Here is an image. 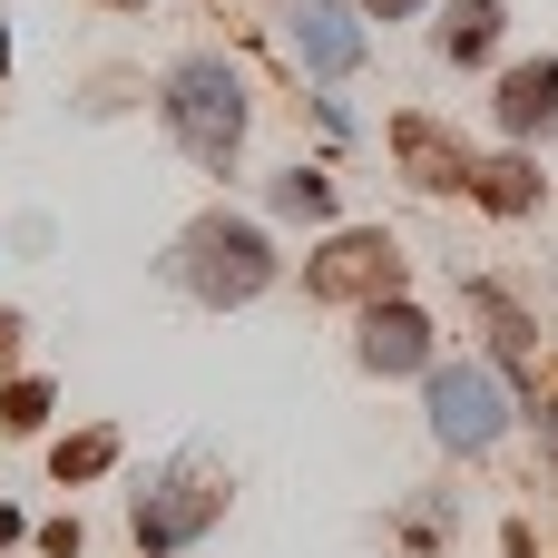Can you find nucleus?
<instances>
[{
    "instance_id": "ddd939ff",
    "label": "nucleus",
    "mask_w": 558,
    "mask_h": 558,
    "mask_svg": "<svg viewBox=\"0 0 558 558\" xmlns=\"http://www.w3.org/2000/svg\"><path fill=\"white\" fill-rule=\"evenodd\" d=\"M275 206H294V216H324V177H284V186H275Z\"/></svg>"
},
{
    "instance_id": "f8f14e48",
    "label": "nucleus",
    "mask_w": 558,
    "mask_h": 558,
    "mask_svg": "<svg viewBox=\"0 0 558 558\" xmlns=\"http://www.w3.org/2000/svg\"><path fill=\"white\" fill-rule=\"evenodd\" d=\"M108 451H118L108 432H88V441H69V451H59V481H88V471H108Z\"/></svg>"
},
{
    "instance_id": "f257e3e1",
    "label": "nucleus",
    "mask_w": 558,
    "mask_h": 558,
    "mask_svg": "<svg viewBox=\"0 0 558 558\" xmlns=\"http://www.w3.org/2000/svg\"><path fill=\"white\" fill-rule=\"evenodd\" d=\"M167 128H177V147H186L196 167H226L235 137H245V98H235V78H226L216 59H186V69L167 78Z\"/></svg>"
},
{
    "instance_id": "f03ea898",
    "label": "nucleus",
    "mask_w": 558,
    "mask_h": 558,
    "mask_svg": "<svg viewBox=\"0 0 558 558\" xmlns=\"http://www.w3.org/2000/svg\"><path fill=\"white\" fill-rule=\"evenodd\" d=\"M177 275H186L206 304H245V294L275 275V255H265V235H255V226H226V216H206V226H186V245H177Z\"/></svg>"
},
{
    "instance_id": "2eb2a0df",
    "label": "nucleus",
    "mask_w": 558,
    "mask_h": 558,
    "mask_svg": "<svg viewBox=\"0 0 558 558\" xmlns=\"http://www.w3.org/2000/svg\"><path fill=\"white\" fill-rule=\"evenodd\" d=\"M373 10H383V20H402V10H412V0H373Z\"/></svg>"
},
{
    "instance_id": "423d86ee",
    "label": "nucleus",
    "mask_w": 558,
    "mask_h": 558,
    "mask_svg": "<svg viewBox=\"0 0 558 558\" xmlns=\"http://www.w3.org/2000/svg\"><path fill=\"white\" fill-rule=\"evenodd\" d=\"M500 118L530 137V128H558V59H530V69H510L500 78Z\"/></svg>"
},
{
    "instance_id": "39448f33",
    "label": "nucleus",
    "mask_w": 558,
    "mask_h": 558,
    "mask_svg": "<svg viewBox=\"0 0 558 558\" xmlns=\"http://www.w3.org/2000/svg\"><path fill=\"white\" fill-rule=\"evenodd\" d=\"M216 500H226V490H206V471H177L157 510L137 500V539H147V549H177V539H196V530L216 520Z\"/></svg>"
},
{
    "instance_id": "9b49d317",
    "label": "nucleus",
    "mask_w": 558,
    "mask_h": 558,
    "mask_svg": "<svg viewBox=\"0 0 558 558\" xmlns=\"http://www.w3.org/2000/svg\"><path fill=\"white\" fill-rule=\"evenodd\" d=\"M490 39H500V10H490V0H471V10L451 20V49H461V59H481Z\"/></svg>"
},
{
    "instance_id": "20e7f679",
    "label": "nucleus",
    "mask_w": 558,
    "mask_h": 558,
    "mask_svg": "<svg viewBox=\"0 0 558 558\" xmlns=\"http://www.w3.org/2000/svg\"><path fill=\"white\" fill-rule=\"evenodd\" d=\"M432 422H441V441H490L500 432V383L490 373H432Z\"/></svg>"
},
{
    "instance_id": "6e6552de",
    "label": "nucleus",
    "mask_w": 558,
    "mask_h": 558,
    "mask_svg": "<svg viewBox=\"0 0 558 558\" xmlns=\"http://www.w3.org/2000/svg\"><path fill=\"white\" fill-rule=\"evenodd\" d=\"M304 59H314V69H353V59H363V29H353L343 0H314V10H304Z\"/></svg>"
},
{
    "instance_id": "4468645a",
    "label": "nucleus",
    "mask_w": 558,
    "mask_h": 558,
    "mask_svg": "<svg viewBox=\"0 0 558 558\" xmlns=\"http://www.w3.org/2000/svg\"><path fill=\"white\" fill-rule=\"evenodd\" d=\"M39 412H49V392H39V383H20V392H10V432H29Z\"/></svg>"
},
{
    "instance_id": "9d476101",
    "label": "nucleus",
    "mask_w": 558,
    "mask_h": 558,
    "mask_svg": "<svg viewBox=\"0 0 558 558\" xmlns=\"http://www.w3.org/2000/svg\"><path fill=\"white\" fill-rule=\"evenodd\" d=\"M481 196H490L500 216H520V206H530L539 186H530V167H520V157H500V167H481Z\"/></svg>"
},
{
    "instance_id": "1a4fd4ad",
    "label": "nucleus",
    "mask_w": 558,
    "mask_h": 558,
    "mask_svg": "<svg viewBox=\"0 0 558 558\" xmlns=\"http://www.w3.org/2000/svg\"><path fill=\"white\" fill-rule=\"evenodd\" d=\"M363 363H373V373H412V363H422V314H402V304L383 314V304H373V324H363Z\"/></svg>"
},
{
    "instance_id": "0eeeda50",
    "label": "nucleus",
    "mask_w": 558,
    "mask_h": 558,
    "mask_svg": "<svg viewBox=\"0 0 558 558\" xmlns=\"http://www.w3.org/2000/svg\"><path fill=\"white\" fill-rule=\"evenodd\" d=\"M392 147H402L412 186H461V177H471V167H461V147H451L432 118H402V128H392Z\"/></svg>"
},
{
    "instance_id": "7ed1b4c3",
    "label": "nucleus",
    "mask_w": 558,
    "mask_h": 558,
    "mask_svg": "<svg viewBox=\"0 0 558 558\" xmlns=\"http://www.w3.org/2000/svg\"><path fill=\"white\" fill-rule=\"evenodd\" d=\"M392 245L383 235H333L324 255H314V294H392Z\"/></svg>"
}]
</instances>
